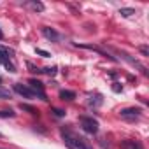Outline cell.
Listing matches in <instances>:
<instances>
[{
    "mask_svg": "<svg viewBox=\"0 0 149 149\" xmlns=\"http://www.w3.org/2000/svg\"><path fill=\"white\" fill-rule=\"evenodd\" d=\"M60 133H61V139H63V142H65V146L68 149H93L84 137H79L70 128H61Z\"/></svg>",
    "mask_w": 149,
    "mask_h": 149,
    "instance_id": "cell-1",
    "label": "cell"
},
{
    "mask_svg": "<svg viewBox=\"0 0 149 149\" xmlns=\"http://www.w3.org/2000/svg\"><path fill=\"white\" fill-rule=\"evenodd\" d=\"M11 56H13L11 49H7L6 46H0V65H4L9 72H16V67L11 61Z\"/></svg>",
    "mask_w": 149,
    "mask_h": 149,
    "instance_id": "cell-2",
    "label": "cell"
},
{
    "mask_svg": "<svg viewBox=\"0 0 149 149\" xmlns=\"http://www.w3.org/2000/svg\"><path fill=\"white\" fill-rule=\"evenodd\" d=\"M79 121H81V128H83L86 133L95 135V133L98 132V121H97V119H93L91 116H83Z\"/></svg>",
    "mask_w": 149,
    "mask_h": 149,
    "instance_id": "cell-3",
    "label": "cell"
},
{
    "mask_svg": "<svg viewBox=\"0 0 149 149\" xmlns=\"http://www.w3.org/2000/svg\"><path fill=\"white\" fill-rule=\"evenodd\" d=\"M28 88L35 93V97H39L40 100H47V97H46V91H44V84L40 83V81H37V79H30L28 81Z\"/></svg>",
    "mask_w": 149,
    "mask_h": 149,
    "instance_id": "cell-4",
    "label": "cell"
},
{
    "mask_svg": "<svg viewBox=\"0 0 149 149\" xmlns=\"http://www.w3.org/2000/svg\"><path fill=\"white\" fill-rule=\"evenodd\" d=\"M119 114H121V118H123V119L135 121V119H139V118L142 116V111H140L139 107H126V109H123Z\"/></svg>",
    "mask_w": 149,
    "mask_h": 149,
    "instance_id": "cell-5",
    "label": "cell"
},
{
    "mask_svg": "<svg viewBox=\"0 0 149 149\" xmlns=\"http://www.w3.org/2000/svg\"><path fill=\"white\" fill-rule=\"evenodd\" d=\"M14 91L19 93V95L25 97V98H35V93H33L28 86H25V84H21V83H16V84H14Z\"/></svg>",
    "mask_w": 149,
    "mask_h": 149,
    "instance_id": "cell-6",
    "label": "cell"
},
{
    "mask_svg": "<svg viewBox=\"0 0 149 149\" xmlns=\"http://www.w3.org/2000/svg\"><path fill=\"white\" fill-rule=\"evenodd\" d=\"M42 35H44L46 39H49L51 42H58V40L61 39V35H60L54 28H49V26H42Z\"/></svg>",
    "mask_w": 149,
    "mask_h": 149,
    "instance_id": "cell-7",
    "label": "cell"
},
{
    "mask_svg": "<svg viewBox=\"0 0 149 149\" xmlns=\"http://www.w3.org/2000/svg\"><path fill=\"white\" fill-rule=\"evenodd\" d=\"M121 149H144V147H142V144L139 140H123Z\"/></svg>",
    "mask_w": 149,
    "mask_h": 149,
    "instance_id": "cell-8",
    "label": "cell"
},
{
    "mask_svg": "<svg viewBox=\"0 0 149 149\" xmlns=\"http://www.w3.org/2000/svg\"><path fill=\"white\" fill-rule=\"evenodd\" d=\"M60 98H61V100H74V98H76V93H74V91H68V90H61V91H60Z\"/></svg>",
    "mask_w": 149,
    "mask_h": 149,
    "instance_id": "cell-9",
    "label": "cell"
},
{
    "mask_svg": "<svg viewBox=\"0 0 149 149\" xmlns=\"http://www.w3.org/2000/svg\"><path fill=\"white\" fill-rule=\"evenodd\" d=\"M28 6L33 11H37V13H42L44 11V4H40V2H33V0H32V2H28Z\"/></svg>",
    "mask_w": 149,
    "mask_h": 149,
    "instance_id": "cell-10",
    "label": "cell"
},
{
    "mask_svg": "<svg viewBox=\"0 0 149 149\" xmlns=\"http://www.w3.org/2000/svg\"><path fill=\"white\" fill-rule=\"evenodd\" d=\"M119 14L125 16V18H128V16L135 14V9H132V7H123V9H119Z\"/></svg>",
    "mask_w": 149,
    "mask_h": 149,
    "instance_id": "cell-11",
    "label": "cell"
},
{
    "mask_svg": "<svg viewBox=\"0 0 149 149\" xmlns=\"http://www.w3.org/2000/svg\"><path fill=\"white\" fill-rule=\"evenodd\" d=\"M100 104H102V97H100V95H95V100H93V98L88 100V105H93V107H97V105H100Z\"/></svg>",
    "mask_w": 149,
    "mask_h": 149,
    "instance_id": "cell-12",
    "label": "cell"
},
{
    "mask_svg": "<svg viewBox=\"0 0 149 149\" xmlns=\"http://www.w3.org/2000/svg\"><path fill=\"white\" fill-rule=\"evenodd\" d=\"M19 107H21V109H23V111H26V112H30V114H33V116H35V114H37V112H39V111H37V109H35V107H32V105H26V104H21V105H19Z\"/></svg>",
    "mask_w": 149,
    "mask_h": 149,
    "instance_id": "cell-13",
    "label": "cell"
},
{
    "mask_svg": "<svg viewBox=\"0 0 149 149\" xmlns=\"http://www.w3.org/2000/svg\"><path fill=\"white\" fill-rule=\"evenodd\" d=\"M56 67H47V68H42L40 72H44V74H47V76H54V74H56Z\"/></svg>",
    "mask_w": 149,
    "mask_h": 149,
    "instance_id": "cell-14",
    "label": "cell"
},
{
    "mask_svg": "<svg viewBox=\"0 0 149 149\" xmlns=\"http://www.w3.org/2000/svg\"><path fill=\"white\" fill-rule=\"evenodd\" d=\"M16 116V112H13V111H0V118H14Z\"/></svg>",
    "mask_w": 149,
    "mask_h": 149,
    "instance_id": "cell-15",
    "label": "cell"
},
{
    "mask_svg": "<svg viewBox=\"0 0 149 149\" xmlns=\"http://www.w3.org/2000/svg\"><path fill=\"white\" fill-rule=\"evenodd\" d=\"M35 53H37V54H40V56H44V58H47V56H51V54H49L47 51H44V49H35Z\"/></svg>",
    "mask_w": 149,
    "mask_h": 149,
    "instance_id": "cell-16",
    "label": "cell"
},
{
    "mask_svg": "<svg viewBox=\"0 0 149 149\" xmlns=\"http://www.w3.org/2000/svg\"><path fill=\"white\" fill-rule=\"evenodd\" d=\"M0 97H2V98H11V93L7 90H0Z\"/></svg>",
    "mask_w": 149,
    "mask_h": 149,
    "instance_id": "cell-17",
    "label": "cell"
},
{
    "mask_svg": "<svg viewBox=\"0 0 149 149\" xmlns=\"http://www.w3.org/2000/svg\"><path fill=\"white\" fill-rule=\"evenodd\" d=\"M139 49H140V53H142L144 56H149V49H147V46H140Z\"/></svg>",
    "mask_w": 149,
    "mask_h": 149,
    "instance_id": "cell-18",
    "label": "cell"
},
{
    "mask_svg": "<svg viewBox=\"0 0 149 149\" xmlns=\"http://www.w3.org/2000/svg\"><path fill=\"white\" fill-rule=\"evenodd\" d=\"M53 112H54V116H58V118L65 116V111H61V109H53Z\"/></svg>",
    "mask_w": 149,
    "mask_h": 149,
    "instance_id": "cell-19",
    "label": "cell"
},
{
    "mask_svg": "<svg viewBox=\"0 0 149 149\" xmlns=\"http://www.w3.org/2000/svg\"><path fill=\"white\" fill-rule=\"evenodd\" d=\"M112 90H114L116 93H119V91H121V86H119L118 83H114V86H112Z\"/></svg>",
    "mask_w": 149,
    "mask_h": 149,
    "instance_id": "cell-20",
    "label": "cell"
},
{
    "mask_svg": "<svg viewBox=\"0 0 149 149\" xmlns=\"http://www.w3.org/2000/svg\"><path fill=\"white\" fill-rule=\"evenodd\" d=\"M2 37H4V33H2V30H0V39H2Z\"/></svg>",
    "mask_w": 149,
    "mask_h": 149,
    "instance_id": "cell-21",
    "label": "cell"
},
{
    "mask_svg": "<svg viewBox=\"0 0 149 149\" xmlns=\"http://www.w3.org/2000/svg\"><path fill=\"white\" fill-rule=\"evenodd\" d=\"M0 137H2V133H0Z\"/></svg>",
    "mask_w": 149,
    "mask_h": 149,
    "instance_id": "cell-22",
    "label": "cell"
},
{
    "mask_svg": "<svg viewBox=\"0 0 149 149\" xmlns=\"http://www.w3.org/2000/svg\"><path fill=\"white\" fill-rule=\"evenodd\" d=\"M0 81H2V79H0Z\"/></svg>",
    "mask_w": 149,
    "mask_h": 149,
    "instance_id": "cell-23",
    "label": "cell"
}]
</instances>
